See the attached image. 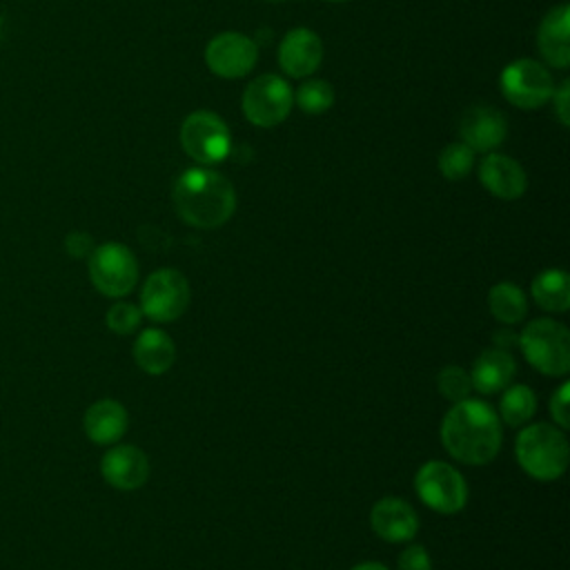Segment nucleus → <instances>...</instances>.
Segmentation results:
<instances>
[{"label": "nucleus", "mask_w": 570, "mask_h": 570, "mask_svg": "<svg viewBox=\"0 0 570 570\" xmlns=\"http://www.w3.org/2000/svg\"><path fill=\"white\" fill-rule=\"evenodd\" d=\"M501 421L492 405L479 399L452 403L441 421V443L465 465H485L501 450Z\"/></svg>", "instance_id": "f257e3e1"}, {"label": "nucleus", "mask_w": 570, "mask_h": 570, "mask_svg": "<svg viewBox=\"0 0 570 570\" xmlns=\"http://www.w3.org/2000/svg\"><path fill=\"white\" fill-rule=\"evenodd\" d=\"M174 209L191 227L214 229L225 225L236 209L234 185L214 169L191 167L174 183Z\"/></svg>", "instance_id": "f03ea898"}, {"label": "nucleus", "mask_w": 570, "mask_h": 570, "mask_svg": "<svg viewBox=\"0 0 570 570\" xmlns=\"http://www.w3.org/2000/svg\"><path fill=\"white\" fill-rule=\"evenodd\" d=\"M514 454L521 470L537 481L559 479L570 461V445L566 432L554 423L525 425L514 443Z\"/></svg>", "instance_id": "7ed1b4c3"}, {"label": "nucleus", "mask_w": 570, "mask_h": 570, "mask_svg": "<svg viewBox=\"0 0 570 570\" xmlns=\"http://www.w3.org/2000/svg\"><path fill=\"white\" fill-rule=\"evenodd\" d=\"M525 361L546 376H563L570 370L568 327L550 316L530 321L517 336Z\"/></svg>", "instance_id": "20e7f679"}, {"label": "nucleus", "mask_w": 570, "mask_h": 570, "mask_svg": "<svg viewBox=\"0 0 570 570\" xmlns=\"http://www.w3.org/2000/svg\"><path fill=\"white\" fill-rule=\"evenodd\" d=\"M87 261L91 285L107 298H122L138 283V261L122 243L96 245Z\"/></svg>", "instance_id": "39448f33"}, {"label": "nucleus", "mask_w": 570, "mask_h": 570, "mask_svg": "<svg viewBox=\"0 0 570 570\" xmlns=\"http://www.w3.org/2000/svg\"><path fill=\"white\" fill-rule=\"evenodd\" d=\"M419 499L439 514H456L468 503V483L463 474L445 461H428L414 474Z\"/></svg>", "instance_id": "423d86ee"}, {"label": "nucleus", "mask_w": 570, "mask_h": 570, "mask_svg": "<svg viewBox=\"0 0 570 570\" xmlns=\"http://www.w3.org/2000/svg\"><path fill=\"white\" fill-rule=\"evenodd\" d=\"M189 298L191 289L183 272L160 267L140 287V312L156 323H171L185 314Z\"/></svg>", "instance_id": "0eeeda50"}, {"label": "nucleus", "mask_w": 570, "mask_h": 570, "mask_svg": "<svg viewBox=\"0 0 570 570\" xmlns=\"http://www.w3.org/2000/svg\"><path fill=\"white\" fill-rule=\"evenodd\" d=\"M292 87L274 73L254 78L243 91V114L256 127H276L289 116Z\"/></svg>", "instance_id": "6e6552de"}, {"label": "nucleus", "mask_w": 570, "mask_h": 570, "mask_svg": "<svg viewBox=\"0 0 570 570\" xmlns=\"http://www.w3.org/2000/svg\"><path fill=\"white\" fill-rule=\"evenodd\" d=\"M499 82H501L503 96L521 109L541 107L552 98V91H554V80L550 71L541 62L530 58L510 62L501 71Z\"/></svg>", "instance_id": "1a4fd4ad"}, {"label": "nucleus", "mask_w": 570, "mask_h": 570, "mask_svg": "<svg viewBox=\"0 0 570 570\" xmlns=\"http://www.w3.org/2000/svg\"><path fill=\"white\" fill-rule=\"evenodd\" d=\"M180 145L198 163H218L229 154V129L212 111H194L180 125Z\"/></svg>", "instance_id": "9d476101"}, {"label": "nucleus", "mask_w": 570, "mask_h": 570, "mask_svg": "<svg viewBox=\"0 0 570 570\" xmlns=\"http://www.w3.org/2000/svg\"><path fill=\"white\" fill-rule=\"evenodd\" d=\"M258 58L254 40L238 31H223L214 36L205 49V62L212 73L220 78H240L245 76Z\"/></svg>", "instance_id": "9b49d317"}, {"label": "nucleus", "mask_w": 570, "mask_h": 570, "mask_svg": "<svg viewBox=\"0 0 570 570\" xmlns=\"http://www.w3.org/2000/svg\"><path fill=\"white\" fill-rule=\"evenodd\" d=\"M100 472L116 490H138L149 479V459L138 445L120 443L102 454Z\"/></svg>", "instance_id": "f8f14e48"}, {"label": "nucleus", "mask_w": 570, "mask_h": 570, "mask_svg": "<svg viewBox=\"0 0 570 570\" xmlns=\"http://www.w3.org/2000/svg\"><path fill=\"white\" fill-rule=\"evenodd\" d=\"M370 528L387 543H405L419 532V514L405 499L383 497L370 510Z\"/></svg>", "instance_id": "ddd939ff"}, {"label": "nucleus", "mask_w": 570, "mask_h": 570, "mask_svg": "<svg viewBox=\"0 0 570 570\" xmlns=\"http://www.w3.org/2000/svg\"><path fill=\"white\" fill-rule=\"evenodd\" d=\"M323 60V42L321 38L305 27L292 29L285 33L278 47V62L285 73L294 78H303L316 71Z\"/></svg>", "instance_id": "4468645a"}, {"label": "nucleus", "mask_w": 570, "mask_h": 570, "mask_svg": "<svg viewBox=\"0 0 570 570\" xmlns=\"http://www.w3.org/2000/svg\"><path fill=\"white\" fill-rule=\"evenodd\" d=\"M459 131L472 151H492L503 142L508 134V120L499 109L481 105L463 114Z\"/></svg>", "instance_id": "2eb2a0df"}, {"label": "nucleus", "mask_w": 570, "mask_h": 570, "mask_svg": "<svg viewBox=\"0 0 570 570\" xmlns=\"http://www.w3.org/2000/svg\"><path fill=\"white\" fill-rule=\"evenodd\" d=\"M479 180L492 196L503 198V200H514V198L523 196V191L528 187L523 167L514 158H510L505 154H494V151H490L481 160Z\"/></svg>", "instance_id": "dca6fc26"}, {"label": "nucleus", "mask_w": 570, "mask_h": 570, "mask_svg": "<svg viewBox=\"0 0 570 570\" xmlns=\"http://www.w3.org/2000/svg\"><path fill=\"white\" fill-rule=\"evenodd\" d=\"M129 414L122 403L116 399H98L94 401L82 416L85 434L91 443L98 445H114L127 432Z\"/></svg>", "instance_id": "f3484780"}, {"label": "nucleus", "mask_w": 570, "mask_h": 570, "mask_svg": "<svg viewBox=\"0 0 570 570\" xmlns=\"http://www.w3.org/2000/svg\"><path fill=\"white\" fill-rule=\"evenodd\" d=\"M514 372H517V363L508 350L497 345L488 347L472 363V370H470L472 390L481 394H497L512 383Z\"/></svg>", "instance_id": "a211bd4d"}, {"label": "nucleus", "mask_w": 570, "mask_h": 570, "mask_svg": "<svg viewBox=\"0 0 570 570\" xmlns=\"http://www.w3.org/2000/svg\"><path fill=\"white\" fill-rule=\"evenodd\" d=\"M568 20H570L568 4H559L548 11V16L541 20V27L537 33V45H539L543 60L557 69H563L570 62Z\"/></svg>", "instance_id": "6ab92c4d"}, {"label": "nucleus", "mask_w": 570, "mask_h": 570, "mask_svg": "<svg viewBox=\"0 0 570 570\" xmlns=\"http://www.w3.org/2000/svg\"><path fill=\"white\" fill-rule=\"evenodd\" d=\"M134 361L151 376L165 374L176 361V345L167 332L147 327L134 341Z\"/></svg>", "instance_id": "aec40b11"}, {"label": "nucleus", "mask_w": 570, "mask_h": 570, "mask_svg": "<svg viewBox=\"0 0 570 570\" xmlns=\"http://www.w3.org/2000/svg\"><path fill=\"white\" fill-rule=\"evenodd\" d=\"M534 303L546 312H566L570 307V278L563 269L550 267L534 276L530 285Z\"/></svg>", "instance_id": "412c9836"}, {"label": "nucleus", "mask_w": 570, "mask_h": 570, "mask_svg": "<svg viewBox=\"0 0 570 570\" xmlns=\"http://www.w3.org/2000/svg\"><path fill=\"white\" fill-rule=\"evenodd\" d=\"M488 309L490 314L503 323V325H514L525 318L528 314V298L523 289L514 283H497L488 292Z\"/></svg>", "instance_id": "4be33fe9"}, {"label": "nucleus", "mask_w": 570, "mask_h": 570, "mask_svg": "<svg viewBox=\"0 0 570 570\" xmlns=\"http://www.w3.org/2000/svg\"><path fill=\"white\" fill-rule=\"evenodd\" d=\"M537 412V394L523 383H510L503 387V396L499 401V414L510 428L525 425Z\"/></svg>", "instance_id": "5701e85b"}, {"label": "nucleus", "mask_w": 570, "mask_h": 570, "mask_svg": "<svg viewBox=\"0 0 570 570\" xmlns=\"http://www.w3.org/2000/svg\"><path fill=\"white\" fill-rule=\"evenodd\" d=\"M294 100L305 114H323L334 105V89L327 80L312 78L296 89Z\"/></svg>", "instance_id": "b1692460"}, {"label": "nucleus", "mask_w": 570, "mask_h": 570, "mask_svg": "<svg viewBox=\"0 0 570 570\" xmlns=\"http://www.w3.org/2000/svg\"><path fill=\"white\" fill-rule=\"evenodd\" d=\"M474 165V151L465 142H452L439 154V171L448 180H461Z\"/></svg>", "instance_id": "393cba45"}, {"label": "nucleus", "mask_w": 570, "mask_h": 570, "mask_svg": "<svg viewBox=\"0 0 570 570\" xmlns=\"http://www.w3.org/2000/svg\"><path fill=\"white\" fill-rule=\"evenodd\" d=\"M436 387L441 396H445L452 403H459L468 399L472 392L470 372H465L461 365H445L436 376Z\"/></svg>", "instance_id": "a878e982"}, {"label": "nucleus", "mask_w": 570, "mask_h": 570, "mask_svg": "<svg viewBox=\"0 0 570 570\" xmlns=\"http://www.w3.org/2000/svg\"><path fill=\"white\" fill-rule=\"evenodd\" d=\"M140 321H142L140 307L134 305V303H129V301H116V303L107 309V316H105L107 327H109L114 334H120V336L134 334V332L140 327Z\"/></svg>", "instance_id": "bb28decb"}, {"label": "nucleus", "mask_w": 570, "mask_h": 570, "mask_svg": "<svg viewBox=\"0 0 570 570\" xmlns=\"http://www.w3.org/2000/svg\"><path fill=\"white\" fill-rule=\"evenodd\" d=\"M570 383L563 381L550 396V414H552V423L561 430L570 428Z\"/></svg>", "instance_id": "cd10ccee"}, {"label": "nucleus", "mask_w": 570, "mask_h": 570, "mask_svg": "<svg viewBox=\"0 0 570 570\" xmlns=\"http://www.w3.org/2000/svg\"><path fill=\"white\" fill-rule=\"evenodd\" d=\"M396 568L399 570H432V557L423 546L410 543L401 550V554L396 559Z\"/></svg>", "instance_id": "c85d7f7f"}, {"label": "nucleus", "mask_w": 570, "mask_h": 570, "mask_svg": "<svg viewBox=\"0 0 570 570\" xmlns=\"http://www.w3.org/2000/svg\"><path fill=\"white\" fill-rule=\"evenodd\" d=\"M94 238L91 234L87 232H80V229H73L65 236V252L71 256V258H89V254L94 252Z\"/></svg>", "instance_id": "c756f323"}, {"label": "nucleus", "mask_w": 570, "mask_h": 570, "mask_svg": "<svg viewBox=\"0 0 570 570\" xmlns=\"http://www.w3.org/2000/svg\"><path fill=\"white\" fill-rule=\"evenodd\" d=\"M568 80L552 91V102H554V111H557V118L561 125H568Z\"/></svg>", "instance_id": "7c9ffc66"}, {"label": "nucleus", "mask_w": 570, "mask_h": 570, "mask_svg": "<svg viewBox=\"0 0 570 570\" xmlns=\"http://www.w3.org/2000/svg\"><path fill=\"white\" fill-rule=\"evenodd\" d=\"M350 570H390V568L383 566V563H379V561H363V563H356V566L350 568Z\"/></svg>", "instance_id": "2f4dec72"}, {"label": "nucleus", "mask_w": 570, "mask_h": 570, "mask_svg": "<svg viewBox=\"0 0 570 570\" xmlns=\"http://www.w3.org/2000/svg\"><path fill=\"white\" fill-rule=\"evenodd\" d=\"M265 2H283V0H265Z\"/></svg>", "instance_id": "473e14b6"}, {"label": "nucleus", "mask_w": 570, "mask_h": 570, "mask_svg": "<svg viewBox=\"0 0 570 570\" xmlns=\"http://www.w3.org/2000/svg\"><path fill=\"white\" fill-rule=\"evenodd\" d=\"M327 2H343V0H327Z\"/></svg>", "instance_id": "72a5a7b5"}]
</instances>
